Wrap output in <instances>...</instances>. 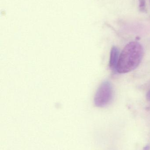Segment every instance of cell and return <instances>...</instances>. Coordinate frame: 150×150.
<instances>
[{"label":"cell","mask_w":150,"mask_h":150,"mask_svg":"<svg viewBox=\"0 0 150 150\" xmlns=\"http://www.w3.org/2000/svg\"><path fill=\"white\" fill-rule=\"evenodd\" d=\"M143 54V48L140 43H129L120 55L116 68L118 73L126 74L134 70L141 63Z\"/></svg>","instance_id":"obj_1"},{"label":"cell","mask_w":150,"mask_h":150,"mask_svg":"<svg viewBox=\"0 0 150 150\" xmlns=\"http://www.w3.org/2000/svg\"><path fill=\"white\" fill-rule=\"evenodd\" d=\"M119 49L116 47H113L111 49L109 66L112 69L117 68L119 58Z\"/></svg>","instance_id":"obj_3"},{"label":"cell","mask_w":150,"mask_h":150,"mask_svg":"<svg viewBox=\"0 0 150 150\" xmlns=\"http://www.w3.org/2000/svg\"><path fill=\"white\" fill-rule=\"evenodd\" d=\"M139 10L141 12H146V3L145 0H139Z\"/></svg>","instance_id":"obj_4"},{"label":"cell","mask_w":150,"mask_h":150,"mask_svg":"<svg viewBox=\"0 0 150 150\" xmlns=\"http://www.w3.org/2000/svg\"><path fill=\"white\" fill-rule=\"evenodd\" d=\"M113 95V89L108 81L103 82L99 87L94 98L95 105L98 107L106 106L111 101Z\"/></svg>","instance_id":"obj_2"},{"label":"cell","mask_w":150,"mask_h":150,"mask_svg":"<svg viewBox=\"0 0 150 150\" xmlns=\"http://www.w3.org/2000/svg\"><path fill=\"white\" fill-rule=\"evenodd\" d=\"M146 98H147V99L148 100L150 101V90L148 92V93H147Z\"/></svg>","instance_id":"obj_5"},{"label":"cell","mask_w":150,"mask_h":150,"mask_svg":"<svg viewBox=\"0 0 150 150\" xmlns=\"http://www.w3.org/2000/svg\"><path fill=\"white\" fill-rule=\"evenodd\" d=\"M150 150V147L149 146V145H147V146H145L144 147V150Z\"/></svg>","instance_id":"obj_6"}]
</instances>
